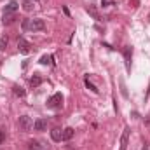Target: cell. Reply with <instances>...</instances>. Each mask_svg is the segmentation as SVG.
Listing matches in <instances>:
<instances>
[{"label": "cell", "mask_w": 150, "mask_h": 150, "mask_svg": "<svg viewBox=\"0 0 150 150\" xmlns=\"http://www.w3.org/2000/svg\"><path fill=\"white\" fill-rule=\"evenodd\" d=\"M21 5H23V9H25V11H26V12H30V11H33V7H35V5H33V2H32V0H25V2H23V4H21Z\"/></svg>", "instance_id": "cell-14"}, {"label": "cell", "mask_w": 150, "mask_h": 150, "mask_svg": "<svg viewBox=\"0 0 150 150\" xmlns=\"http://www.w3.org/2000/svg\"><path fill=\"white\" fill-rule=\"evenodd\" d=\"M86 87H87V89H91L93 93H98V89H96V86H94V84H91V82H89L87 79H86Z\"/></svg>", "instance_id": "cell-20"}, {"label": "cell", "mask_w": 150, "mask_h": 150, "mask_svg": "<svg viewBox=\"0 0 150 150\" xmlns=\"http://www.w3.org/2000/svg\"><path fill=\"white\" fill-rule=\"evenodd\" d=\"M51 138H52L54 142H61V140H63V131H61L59 127H54V129L51 131Z\"/></svg>", "instance_id": "cell-9"}, {"label": "cell", "mask_w": 150, "mask_h": 150, "mask_svg": "<svg viewBox=\"0 0 150 150\" xmlns=\"http://www.w3.org/2000/svg\"><path fill=\"white\" fill-rule=\"evenodd\" d=\"M87 12L94 18V19H98V21H101V14L98 12V9L94 7V5H87Z\"/></svg>", "instance_id": "cell-10"}, {"label": "cell", "mask_w": 150, "mask_h": 150, "mask_svg": "<svg viewBox=\"0 0 150 150\" xmlns=\"http://www.w3.org/2000/svg\"><path fill=\"white\" fill-rule=\"evenodd\" d=\"M131 54H133V49L129 45H126L124 47V59H126V68L127 70L131 68Z\"/></svg>", "instance_id": "cell-7"}, {"label": "cell", "mask_w": 150, "mask_h": 150, "mask_svg": "<svg viewBox=\"0 0 150 150\" xmlns=\"http://www.w3.org/2000/svg\"><path fill=\"white\" fill-rule=\"evenodd\" d=\"M4 142H5V131H4V129H0V145H2Z\"/></svg>", "instance_id": "cell-21"}, {"label": "cell", "mask_w": 150, "mask_h": 150, "mask_svg": "<svg viewBox=\"0 0 150 150\" xmlns=\"http://www.w3.org/2000/svg\"><path fill=\"white\" fill-rule=\"evenodd\" d=\"M18 18H16V14H4V25H12L14 21H16Z\"/></svg>", "instance_id": "cell-12"}, {"label": "cell", "mask_w": 150, "mask_h": 150, "mask_svg": "<svg viewBox=\"0 0 150 150\" xmlns=\"http://www.w3.org/2000/svg\"><path fill=\"white\" fill-rule=\"evenodd\" d=\"M19 9V4L16 2V0H12V2H9L7 5H5V11H4V14H16V11Z\"/></svg>", "instance_id": "cell-6"}, {"label": "cell", "mask_w": 150, "mask_h": 150, "mask_svg": "<svg viewBox=\"0 0 150 150\" xmlns=\"http://www.w3.org/2000/svg\"><path fill=\"white\" fill-rule=\"evenodd\" d=\"M129 134H131V129H129V127H124L122 136H120V149H119V150H126V149H127V143H129Z\"/></svg>", "instance_id": "cell-4"}, {"label": "cell", "mask_w": 150, "mask_h": 150, "mask_svg": "<svg viewBox=\"0 0 150 150\" xmlns=\"http://www.w3.org/2000/svg\"><path fill=\"white\" fill-rule=\"evenodd\" d=\"M40 149H42V145H40L38 142H33V140H32V142L28 143V150H40Z\"/></svg>", "instance_id": "cell-15"}, {"label": "cell", "mask_w": 150, "mask_h": 150, "mask_svg": "<svg viewBox=\"0 0 150 150\" xmlns=\"http://www.w3.org/2000/svg\"><path fill=\"white\" fill-rule=\"evenodd\" d=\"M40 84H42V77H40V75H33V77L30 79V86H32V87H37Z\"/></svg>", "instance_id": "cell-13"}, {"label": "cell", "mask_w": 150, "mask_h": 150, "mask_svg": "<svg viewBox=\"0 0 150 150\" xmlns=\"http://www.w3.org/2000/svg\"><path fill=\"white\" fill-rule=\"evenodd\" d=\"M45 28V23H44V19H28V26H26V32H40V30H44Z\"/></svg>", "instance_id": "cell-2"}, {"label": "cell", "mask_w": 150, "mask_h": 150, "mask_svg": "<svg viewBox=\"0 0 150 150\" xmlns=\"http://www.w3.org/2000/svg\"><path fill=\"white\" fill-rule=\"evenodd\" d=\"M120 93H122V96L124 98H127V89H126V84H124V80L120 79Z\"/></svg>", "instance_id": "cell-19"}, {"label": "cell", "mask_w": 150, "mask_h": 150, "mask_svg": "<svg viewBox=\"0 0 150 150\" xmlns=\"http://www.w3.org/2000/svg\"><path fill=\"white\" fill-rule=\"evenodd\" d=\"M18 127H19V131H30L32 127H33V120L28 117V115H21L19 119H18Z\"/></svg>", "instance_id": "cell-1"}, {"label": "cell", "mask_w": 150, "mask_h": 150, "mask_svg": "<svg viewBox=\"0 0 150 150\" xmlns=\"http://www.w3.org/2000/svg\"><path fill=\"white\" fill-rule=\"evenodd\" d=\"M51 61H52V56H42V58H40V63H42V65H49Z\"/></svg>", "instance_id": "cell-18"}, {"label": "cell", "mask_w": 150, "mask_h": 150, "mask_svg": "<svg viewBox=\"0 0 150 150\" xmlns=\"http://www.w3.org/2000/svg\"><path fill=\"white\" fill-rule=\"evenodd\" d=\"M18 49H19V52H21V54H28V52L32 51V45H30V42H28V40L19 38V40H18Z\"/></svg>", "instance_id": "cell-5"}, {"label": "cell", "mask_w": 150, "mask_h": 150, "mask_svg": "<svg viewBox=\"0 0 150 150\" xmlns=\"http://www.w3.org/2000/svg\"><path fill=\"white\" fill-rule=\"evenodd\" d=\"M33 129H35V131H45V129H47V120H45V119H37V120L33 122Z\"/></svg>", "instance_id": "cell-8"}, {"label": "cell", "mask_w": 150, "mask_h": 150, "mask_svg": "<svg viewBox=\"0 0 150 150\" xmlns=\"http://www.w3.org/2000/svg\"><path fill=\"white\" fill-rule=\"evenodd\" d=\"M61 105H63V96H61L59 93L52 94V96L47 100V107H49V108H59Z\"/></svg>", "instance_id": "cell-3"}, {"label": "cell", "mask_w": 150, "mask_h": 150, "mask_svg": "<svg viewBox=\"0 0 150 150\" xmlns=\"http://www.w3.org/2000/svg\"><path fill=\"white\" fill-rule=\"evenodd\" d=\"M12 89H14V94H16V96H25V89H23V87H19V86H14Z\"/></svg>", "instance_id": "cell-16"}, {"label": "cell", "mask_w": 150, "mask_h": 150, "mask_svg": "<svg viewBox=\"0 0 150 150\" xmlns=\"http://www.w3.org/2000/svg\"><path fill=\"white\" fill-rule=\"evenodd\" d=\"M74 133H75L74 127H65L63 129V140H72L74 138Z\"/></svg>", "instance_id": "cell-11"}, {"label": "cell", "mask_w": 150, "mask_h": 150, "mask_svg": "<svg viewBox=\"0 0 150 150\" xmlns=\"http://www.w3.org/2000/svg\"><path fill=\"white\" fill-rule=\"evenodd\" d=\"M7 44H9V38L5 37V35H4V37H2V40H0V49H2V51H5Z\"/></svg>", "instance_id": "cell-17"}]
</instances>
